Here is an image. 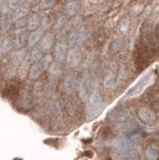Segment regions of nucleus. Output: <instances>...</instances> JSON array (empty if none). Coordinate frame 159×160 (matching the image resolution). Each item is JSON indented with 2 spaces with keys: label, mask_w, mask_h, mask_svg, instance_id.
<instances>
[{
  "label": "nucleus",
  "mask_w": 159,
  "mask_h": 160,
  "mask_svg": "<svg viewBox=\"0 0 159 160\" xmlns=\"http://www.w3.org/2000/svg\"><path fill=\"white\" fill-rule=\"evenodd\" d=\"M87 114H88V118L91 119L94 118L95 116L101 112V110L104 107V103L102 101V97L100 91H99L98 87L95 88V90L92 92V94L89 97L88 101H87Z\"/></svg>",
  "instance_id": "obj_1"
},
{
  "label": "nucleus",
  "mask_w": 159,
  "mask_h": 160,
  "mask_svg": "<svg viewBox=\"0 0 159 160\" xmlns=\"http://www.w3.org/2000/svg\"><path fill=\"white\" fill-rule=\"evenodd\" d=\"M151 81H152V74L146 73L128 90L124 97H125V99H128V98H133V97L138 96V95H140L143 92V90L151 83Z\"/></svg>",
  "instance_id": "obj_2"
},
{
  "label": "nucleus",
  "mask_w": 159,
  "mask_h": 160,
  "mask_svg": "<svg viewBox=\"0 0 159 160\" xmlns=\"http://www.w3.org/2000/svg\"><path fill=\"white\" fill-rule=\"evenodd\" d=\"M96 87H97V84L93 79L89 77L84 78L82 81L79 83V86H78V91H79V95H80V98L84 102H87L89 97H90V95L92 94L94 90H95Z\"/></svg>",
  "instance_id": "obj_3"
},
{
  "label": "nucleus",
  "mask_w": 159,
  "mask_h": 160,
  "mask_svg": "<svg viewBox=\"0 0 159 160\" xmlns=\"http://www.w3.org/2000/svg\"><path fill=\"white\" fill-rule=\"evenodd\" d=\"M87 37V31L85 28H78L73 30L68 35V45L70 47H75L79 43L83 42Z\"/></svg>",
  "instance_id": "obj_4"
},
{
  "label": "nucleus",
  "mask_w": 159,
  "mask_h": 160,
  "mask_svg": "<svg viewBox=\"0 0 159 160\" xmlns=\"http://www.w3.org/2000/svg\"><path fill=\"white\" fill-rule=\"evenodd\" d=\"M27 28L25 29L24 27H19L15 30V36H14V42L13 45L16 49L23 48V46L27 43Z\"/></svg>",
  "instance_id": "obj_5"
},
{
  "label": "nucleus",
  "mask_w": 159,
  "mask_h": 160,
  "mask_svg": "<svg viewBox=\"0 0 159 160\" xmlns=\"http://www.w3.org/2000/svg\"><path fill=\"white\" fill-rule=\"evenodd\" d=\"M137 114H138L139 119L145 124H153L155 122V119H156L155 114H154L152 110H150L147 107H141L138 110Z\"/></svg>",
  "instance_id": "obj_6"
},
{
  "label": "nucleus",
  "mask_w": 159,
  "mask_h": 160,
  "mask_svg": "<svg viewBox=\"0 0 159 160\" xmlns=\"http://www.w3.org/2000/svg\"><path fill=\"white\" fill-rule=\"evenodd\" d=\"M53 54L54 57L57 60V61H63L64 59L66 58L67 55V45L65 42L63 41H57L56 44L54 45V49H53Z\"/></svg>",
  "instance_id": "obj_7"
},
{
  "label": "nucleus",
  "mask_w": 159,
  "mask_h": 160,
  "mask_svg": "<svg viewBox=\"0 0 159 160\" xmlns=\"http://www.w3.org/2000/svg\"><path fill=\"white\" fill-rule=\"evenodd\" d=\"M128 116H129V112L123 107H116L109 113V118H110V120L116 121V122L124 121V120H126L128 118Z\"/></svg>",
  "instance_id": "obj_8"
},
{
  "label": "nucleus",
  "mask_w": 159,
  "mask_h": 160,
  "mask_svg": "<svg viewBox=\"0 0 159 160\" xmlns=\"http://www.w3.org/2000/svg\"><path fill=\"white\" fill-rule=\"evenodd\" d=\"M27 55L26 49L19 48L13 51L10 55V62L13 66H20V64L25 60V57Z\"/></svg>",
  "instance_id": "obj_9"
},
{
  "label": "nucleus",
  "mask_w": 159,
  "mask_h": 160,
  "mask_svg": "<svg viewBox=\"0 0 159 160\" xmlns=\"http://www.w3.org/2000/svg\"><path fill=\"white\" fill-rule=\"evenodd\" d=\"M66 62L70 67H76L79 65L81 61V54L77 49H71L70 51L67 52L66 55Z\"/></svg>",
  "instance_id": "obj_10"
},
{
  "label": "nucleus",
  "mask_w": 159,
  "mask_h": 160,
  "mask_svg": "<svg viewBox=\"0 0 159 160\" xmlns=\"http://www.w3.org/2000/svg\"><path fill=\"white\" fill-rule=\"evenodd\" d=\"M114 150L117 152V154H123L128 151H131V143L125 137H120L114 146Z\"/></svg>",
  "instance_id": "obj_11"
},
{
  "label": "nucleus",
  "mask_w": 159,
  "mask_h": 160,
  "mask_svg": "<svg viewBox=\"0 0 159 160\" xmlns=\"http://www.w3.org/2000/svg\"><path fill=\"white\" fill-rule=\"evenodd\" d=\"M79 86V82L76 76L74 75H68L66 76L65 80L63 82V88L65 90V92L67 93H71L74 90H76Z\"/></svg>",
  "instance_id": "obj_12"
},
{
  "label": "nucleus",
  "mask_w": 159,
  "mask_h": 160,
  "mask_svg": "<svg viewBox=\"0 0 159 160\" xmlns=\"http://www.w3.org/2000/svg\"><path fill=\"white\" fill-rule=\"evenodd\" d=\"M54 44V35L52 33H46L43 34L42 37L39 41V47H40L43 51H48L50 50Z\"/></svg>",
  "instance_id": "obj_13"
},
{
  "label": "nucleus",
  "mask_w": 159,
  "mask_h": 160,
  "mask_svg": "<svg viewBox=\"0 0 159 160\" xmlns=\"http://www.w3.org/2000/svg\"><path fill=\"white\" fill-rule=\"evenodd\" d=\"M42 35H43V31L41 29H36L31 31V33H29L28 38H27V46L34 47L37 43H39Z\"/></svg>",
  "instance_id": "obj_14"
},
{
  "label": "nucleus",
  "mask_w": 159,
  "mask_h": 160,
  "mask_svg": "<svg viewBox=\"0 0 159 160\" xmlns=\"http://www.w3.org/2000/svg\"><path fill=\"white\" fill-rule=\"evenodd\" d=\"M42 71H44L40 62H35L33 63L28 70V77L31 80H36L39 78V76L41 75Z\"/></svg>",
  "instance_id": "obj_15"
},
{
  "label": "nucleus",
  "mask_w": 159,
  "mask_h": 160,
  "mask_svg": "<svg viewBox=\"0 0 159 160\" xmlns=\"http://www.w3.org/2000/svg\"><path fill=\"white\" fill-rule=\"evenodd\" d=\"M39 26H40V16L38 14L34 13L27 18V24H26L27 30L33 31V30L38 29Z\"/></svg>",
  "instance_id": "obj_16"
},
{
  "label": "nucleus",
  "mask_w": 159,
  "mask_h": 160,
  "mask_svg": "<svg viewBox=\"0 0 159 160\" xmlns=\"http://www.w3.org/2000/svg\"><path fill=\"white\" fill-rule=\"evenodd\" d=\"M29 13V9L25 5H20L17 8H15V11L13 13V20L14 21H17L18 19H21L24 17H27V15Z\"/></svg>",
  "instance_id": "obj_17"
},
{
  "label": "nucleus",
  "mask_w": 159,
  "mask_h": 160,
  "mask_svg": "<svg viewBox=\"0 0 159 160\" xmlns=\"http://www.w3.org/2000/svg\"><path fill=\"white\" fill-rule=\"evenodd\" d=\"M14 46L13 42L11 41L10 38H3L1 41H0V53L1 54H7L8 52L11 51L12 47Z\"/></svg>",
  "instance_id": "obj_18"
},
{
  "label": "nucleus",
  "mask_w": 159,
  "mask_h": 160,
  "mask_svg": "<svg viewBox=\"0 0 159 160\" xmlns=\"http://www.w3.org/2000/svg\"><path fill=\"white\" fill-rule=\"evenodd\" d=\"M43 50L40 48V47H34L31 52H30V55H29V59H30V61L32 63H35V62H39L40 60L42 59V57L44 56L43 54Z\"/></svg>",
  "instance_id": "obj_19"
},
{
  "label": "nucleus",
  "mask_w": 159,
  "mask_h": 160,
  "mask_svg": "<svg viewBox=\"0 0 159 160\" xmlns=\"http://www.w3.org/2000/svg\"><path fill=\"white\" fill-rule=\"evenodd\" d=\"M48 72L51 76H60L61 73H62V67L59 61H52V63L50 64V66L48 68Z\"/></svg>",
  "instance_id": "obj_20"
},
{
  "label": "nucleus",
  "mask_w": 159,
  "mask_h": 160,
  "mask_svg": "<svg viewBox=\"0 0 159 160\" xmlns=\"http://www.w3.org/2000/svg\"><path fill=\"white\" fill-rule=\"evenodd\" d=\"M78 9H79L78 3L76 1H70L66 4L65 8H64V11H65V13L68 16H73V15H75L77 13Z\"/></svg>",
  "instance_id": "obj_21"
},
{
  "label": "nucleus",
  "mask_w": 159,
  "mask_h": 160,
  "mask_svg": "<svg viewBox=\"0 0 159 160\" xmlns=\"http://www.w3.org/2000/svg\"><path fill=\"white\" fill-rule=\"evenodd\" d=\"M159 156V148L156 145H150L146 149V157L149 160H156Z\"/></svg>",
  "instance_id": "obj_22"
},
{
  "label": "nucleus",
  "mask_w": 159,
  "mask_h": 160,
  "mask_svg": "<svg viewBox=\"0 0 159 160\" xmlns=\"http://www.w3.org/2000/svg\"><path fill=\"white\" fill-rule=\"evenodd\" d=\"M117 82V78H116V75L115 73L113 72H109L105 79H104V85L107 87V88H112L115 86V84Z\"/></svg>",
  "instance_id": "obj_23"
},
{
  "label": "nucleus",
  "mask_w": 159,
  "mask_h": 160,
  "mask_svg": "<svg viewBox=\"0 0 159 160\" xmlns=\"http://www.w3.org/2000/svg\"><path fill=\"white\" fill-rule=\"evenodd\" d=\"M52 61H53L52 56H51V55L47 54V55H44V56L42 57V59L39 62H40L43 70H48V68H49V66H50V64L52 63Z\"/></svg>",
  "instance_id": "obj_24"
},
{
  "label": "nucleus",
  "mask_w": 159,
  "mask_h": 160,
  "mask_svg": "<svg viewBox=\"0 0 159 160\" xmlns=\"http://www.w3.org/2000/svg\"><path fill=\"white\" fill-rule=\"evenodd\" d=\"M54 4H55V0H40L38 2V7L41 10H46L53 7Z\"/></svg>",
  "instance_id": "obj_25"
},
{
  "label": "nucleus",
  "mask_w": 159,
  "mask_h": 160,
  "mask_svg": "<svg viewBox=\"0 0 159 160\" xmlns=\"http://www.w3.org/2000/svg\"><path fill=\"white\" fill-rule=\"evenodd\" d=\"M129 25H130V22H129L128 19H124L120 23V30L122 32H127L129 29Z\"/></svg>",
  "instance_id": "obj_26"
},
{
  "label": "nucleus",
  "mask_w": 159,
  "mask_h": 160,
  "mask_svg": "<svg viewBox=\"0 0 159 160\" xmlns=\"http://www.w3.org/2000/svg\"><path fill=\"white\" fill-rule=\"evenodd\" d=\"M8 3H9V7L15 9L18 6H20L22 3V0H9Z\"/></svg>",
  "instance_id": "obj_27"
},
{
  "label": "nucleus",
  "mask_w": 159,
  "mask_h": 160,
  "mask_svg": "<svg viewBox=\"0 0 159 160\" xmlns=\"http://www.w3.org/2000/svg\"><path fill=\"white\" fill-rule=\"evenodd\" d=\"M27 24V18L26 17H24V18H21V19H18L17 21H15V26L17 28L19 27H23L24 25H26Z\"/></svg>",
  "instance_id": "obj_28"
},
{
  "label": "nucleus",
  "mask_w": 159,
  "mask_h": 160,
  "mask_svg": "<svg viewBox=\"0 0 159 160\" xmlns=\"http://www.w3.org/2000/svg\"><path fill=\"white\" fill-rule=\"evenodd\" d=\"M65 22H66V18L65 17H60L59 18V20H58V22L56 23V27L57 28H59V27H61V26H63L64 24H65Z\"/></svg>",
  "instance_id": "obj_29"
},
{
  "label": "nucleus",
  "mask_w": 159,
  "mask_h": 160,
  "mask_svg": "<svg viewBox=\"0 0 159 160\" xmlns=\"http://www.w3.org/2000/svg\"><path fill=\"white\" fill-rule=\"evenodd\" d=\"M4 17H5V12H4V10L1 7H0V21H2Z\"/></svg>",
  "instance_id": "obj_30"
},
{
  "label": "nucleus",
  "mask_w": 159,
  "mask_h": 160,
  "mask_svg": "<svg viewBox=\"0 0 159 160\" xmlns=\"http://www.w3.org/2000/svg\"><path fill=\"white\" fill-rule=\"evenodd\" d=\"M34 1H35V2H39V1H40V0H34Z\"/></svg>",
  "instance_id": "obj_31"
}]
</instances>
